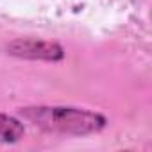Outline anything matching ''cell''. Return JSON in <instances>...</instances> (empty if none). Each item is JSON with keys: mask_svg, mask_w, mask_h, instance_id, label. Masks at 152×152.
<instances>
[{"mask_svg": "<svg viewBox=\"0 0 152 152\" xmlns=\"http://www.w3.org/2000/svg\"><path fill=\"white\" fill-rule=\"evenodd\" d=\"M18 115L45 132L63 136H91L107 127L102 113L75 106H27Z\"/></svg>", "mask_w": 152, "mask_h": 152, "instance_id": "1", "label": "cell"}, {"mask_svg": "<svg viewBox=\"0 0 152 152\" xmlns=\"http://www.w3.org/2000/svg\"><path fill=\"white\" fill-rule=\"evenodd\" d=\"M6 52L16 59L45 63H59L66 56L64 48L59 43L38 38H16L6 45Z\"/></svg>", "mask_w": 152, "mask_h": 152, "instance_id": "2", "label": "cell"}, {"mask_svg": "<svg viewBox=\"0 0 152 152\" xmlns=\"http://www.w3.org/2000/svg\"><path fill=\"white\" fill-rule=\"evenodd\" d=\"M23 134H25V125L20 118L0 113V143L6 145L16 143L23 138Z\"/></svg>", "mask_w": 152, "mask_h": 152, "instance_id": "3", "label": "cell"}]
</instances>
